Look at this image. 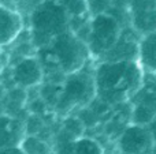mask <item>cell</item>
Wrapping results in <instances>:
<instances>
[{"mask_svg": "<svg viewBox=\"0 0 156 154\" xmlns=\"http://www.w3.org/2000/svg\"><path fill=\"white\" fill-rule=\"evenodd\" d=\"M36 55L44 68V82L54 83H62L66 75L82 70L93 62L88 44L70 30L38 48Z\"/></svg>", "mask_w": 156, "mask_h": 154, "instance_id": "6da1fadb", "label": "cell"}, {"mask_svg": "<svg viewBox=\"0 0 156 154\" xmlns=\"http://www.w3.org/2000/svg\"><path fill=\"white\" fill-rule=\"evenodd\" d=\"M144 70L137 60L94 63L97 97L111 105L126 102L143 83Z\"/></svg>", "mask_w": 156, "mask_h": 154, "instance_id": "7a4b0ae2", "label": "cell"}, {"mask_svg": "<svg viewBox=\"0 0 156 154\" xmlns=\"http://www.w3.org/2000/svg\"><path fill=\"white\" fill-rule=\"evenodd\" d=\"M25 21L36 49L70 30V16L56 0H41Z\"/></svg>", "mask_w": 156, "mask_h": 154, "instance_id": "3957f363", "label": "cell"}, {"mask_svg": "<svg viewBox=\"0 0 156 154\" xmlns=\"http://www.w3.org/2000/svg\"><path fill=\"white\" fill-rule=\"evenodd\" d=\"M97 97L94 82V62H90L82 70L66 75L62 82V92L59 95L55 113L59 119L74 115L83 106L89 105Z\"/></svg>", "mask_w": 156, "mask_h": 154, "instance_id": "277c9868", "label": "cell"}, {"mask_svg": "<svg viewBox=\"0 0 156 154\" xmlns=\"http://www.w3.org/2000/svg\"><path fill=\"white\" fill-rule=\"evenodd\" d=\"M123 29L119 21L108 12L92 15L90 33L88 37V48L93 62H99L118 41Z\"/></svg>", "mask_w": 156, "mask_h": 154, "instance_id": "5b68a950", "label": "cell"}, {"mask_svg": "<svg viewBox=\"0 0 156 154\" xmlns=\"http://www.w3.org/2000/svg\"><path fill=\"white\" fill-rule=\"evenodd\" d=\"M3 74L7 75V79H2L0 82L7 87V90L12 87L32 89L40 86L44 82V68L37 55H30L12 63H8Z\"/></svg>", "mask_w": 156, "mask_h": 154, "instance_id": "8992f818", "label": "cell"}, {"mask_svg": "<svg viewBox=\"0 0 156 154\" xmlns=\"http://www.w3.org/2000/svg\"><path fill=\"white\" fill-rule=\"evenodd\" d=\"M119 154H152L155 143L148 126L130 123L115 141Z\"/></svg>", "mask_w": 156, "mask_h": 154, "instance_id": "52a82bcc", "label": "cell"}, {"mask_svg": "<svg viewBox=\"0 0 156 154\" xmlns=\"http://www.w3.org/2000/svg\"><path fill=\"white\" fill-rule=\"evenodd\" d=\"M141 35L132 26H125L121 32L115 45L99 60V62H123L137 60L138 62V44ZM97 63V62H96Z\"/></svg>", "mask_w": 156, "mask_h": 154, "instance_id": "ba28073f", "label": "cell"}, {"mask_svg": "<svg viewBox=\"0 0 156 154\" xmlns=\"http://www.w3.org/2000/svg\"><path fill=\"white\" fill-rule=\"evenodd\" d=\"M130 26L143 37L156 32V0H129Z\"/></svg>", "mask_w": 156, "mask_h": 154, "instance_id": "9c48e42d", "label": "cell"}, {"mask_svg": "<svg viewBox=\"0 0 156 154\" xmlns=\"http://www.w3.org/2000/svg\"><path fill=\"white\" fill-rule=\"evenodd\" d=\"M25 27V16L15 8L0 3V49L8 48Z\"/></svg>", "mask_w": 156, "mask_h": 154, "instance_id": "30bf717a", "label": "cell"}, {"mask_svg": "<svg viewBox=\"0 0 156 154\" xmlns=\"http://www.w3.org/2000/svg\"><path fill=\"white\" fill-rule=\"evenodd\" d=\"M25 136V120L8 113H0V149L18 147Z\"/></svg>", "mask_w": 156, "mask_h": 154, "instance_id": "8fae6325", "label": "cell"}, {"mask_svg": "<svg viewBox=\"0 0 156 154\" xmlns=\"http://www.w3.org/2000/svg\"><path fill=\"white\" fill-rule=\"evenodd\" d=\"M138 63L144 71L156 72V32L141 37L138 44Z\"/></svg>", "mask_w": 156, "mask_h": 154, "instance_id": "7c38bea8", "label": "cell"}, {"mask_svg": "<svg viewBox=\"0 0 156 154\" xmlns=\"http://www.w3.org/2000/svg\"><path fill=\"white\" fill-rule=\"evenodd\" d=\"M132 104V123L148 126L156 116V102L151 101H130Z\"/></svg>", "mask_w": 156, "mask_h": 154, "instance_id": "4fadbf2b", "label": "cell"}, {"mask_svg": "<svg viewBox=\"0 0 156 154\" xmlns=\"http://www.w3.org/2000/svg\"><path fill=\"white\" fill-rule=\"evenodd\" d=\"M19 147L23 154H49L54 152V146L49 141L38 135H26Z\"/></svg>", "mask_w": 156, "mask_h": 154, "instance_id": "5bb4252c", "label": "cell"}, {"mask_svg": "<svg viewBox=\"0 0 156 154\" xmlns=\"http://www.w3.org/2000/svg\"><path fill=\"white\" fill-rule=\"evenodd\" d=\"M73 154H105V149L99 139L82 135L74 142Z\"/></svg>", "mask_w": 156, "mask_h": 154, "instance_id": "9a60e30c", "label": "cell"}, {"mask_svg": "<svg viewBox=\"0 0 156 154\" xmlns=\"http://www.w3.org/2000/svg\"><path fill=\"white\" fill-rule=\"evenodd\" d=\"M56 2L65 8L70 18L90 14L89 12L88 2H86V0H56Z\"/></svg>", "mask_w": 156, "mask_h": 154, "instance_id": "2e32d148", "label": "cell"}, {"mask_svg": "<svg viewBox=\"0 0 156 154\" xmlns=\"http://www.w3.org/2000/svg\"><path fill=\"white\" fill-rule=\"evenodd\" d=\"M86 2H88V8L90 15H96V14L107 12L112 0H86Z\"/></svg>", "mask_w": 156, "mask_h": 154, "instance_id": "e0dca14e", "label": "cell"}, {"mask_svg": "<svg viewBox=\"0 0 156 154\" xmlns=\"http://www.w3.org/2000/svg\"><path fill=\"white\" fill-rule=\"evenodd\" d=\"M8 65V55L4 49H0V74L4 71V68Z\"/></svg>", "mask_w": 156, "mask_h": 154, "instance_id": "ac0fdd59", "label": "cell"}, {"mask_svg": "<svg viewBox=\"0 0 156 154\" xmlns=\"http://www.w3.org/2000/svg\"><path fill=\"white\" fill-rule=\"evenodd\" d=\"M148 128H149V131H151L152 139H154V143H155V147H156V116L154 117V120L148 124Z\"/></svg>", "mask_w": 156, "mask_h": 154, "instance_id": "d6986e66", "label": "cell"}, {"mask_svg": "<svg viewBox=\"0 0 156 154\" xmlns=\"http://www.w3.org/2000/svg\"><path fill=\"white\" fill-rule=\"evenodd\" d=\"M152 154H156V147H155V150H154V153H152Z\"/></svg>", "mask_w": 156, "mask_h": 154, "instance_id": "ffe728a7", "label": "cell"}, {"mask_svg": "<svg viewBox=\"0 0 156 154\" xmlns=\"http://www.w3.org/2000/svg\"><path fill=\"white\" fill-rule=\"evenodd\" d=\"M49 154H56V153H55V152H51V153H49Z\"/></svg>", "mask_w": 156, "mask_h": 154, "instance_id": "44dd1931", "label": "cell"}]
</instances>
